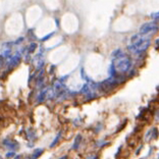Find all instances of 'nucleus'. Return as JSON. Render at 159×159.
Wrapping results in <instances>:
<instances>
[{
  "mask_svg": "<svg viewBox=\"0 0 159 159\" xmlns=\"http://www.w3.org/2000/svg\"><path fill=\"white\" fill-rule=\"evenodd\" d=\"M132 67V61L130 57H128L124 54H120L117 57H115L111 64V71H112V77L115 76V74H122L126 73L131 69Z\"/></svg>",
  "mask_w": 159,
  "mask_h": 159,
  "instance_id": "f257e3e1",
  "label": "nucleus"
},
{
  "mask_svg": "<svg viewBox=\"0 0 159 159\" xmlns=\"http://www.w3.org/2000/svg\"><path fill=\"white\" fill-rule=\"evenodd\" d=\"M150 46V40L149 38H144L143 40L139 42L132 43L131 46H128V50L134 54H141V53L145 52L146 50Z\"/></svg>",
  "mask_w": 159,
  "mask_h": 159,
  "instance_id": "f03ea898",
  "label": "nucleus"
},
{
  "mask_svg": "<svg viewBox=\"0 0 159 159\" xmlns=\"http://www.w3.org/2000/svg\"><path fill=\"white\" fill-rule=\"evenodd\" d=\"M158 30V25L155 21H150V23H146L140 28V33L144 34V35H148L150 33L157 31Z\"/></svg>",
  "mask_w": 159,
  "mask_h": 159,
  "instance_id": "7ed1b4c3",
  "label": "nucleus"
},
{
  "mask_svg": "<svg viewBox=\"0 0 159 159\" xmlns=\"http://www.w3.org/2000/svg\"><path fill=\"white\" fill-rule=\"evenodd\" d=\"M19 60H21V58H19V54L14 55V56L12 57L11 59L9 60V62H8V65H9V69H12V67H15V65H17V64L19 62Z\"/></svg>",
  "mask_w": 159,
  "mask_h": 159,
  "instance_id": "20e7f679",
  "label": "nucleus"
},
{
  "mask_svg": "<svg viewBox=\"0 0 159 159\" xmlns=\"http://www.w3.org/2000/svg\"><path fill=\"white\" fill-rule=\"evenodd\" d=\"M81 139H82V137L80 135L78 136V137H77L76 138V141H75V145H74V149H77V148H78V146L80 145V141H81Z\"/></svg>",
  "mask_w": 159,
  "mask_h": 159,
  "instance_id": "39448f33",
  "label": "nucleus"
},
{
  "mask_svg": "<svg viewBox=\"0 0 159 159\" xmlns=\"http://www.w3.org/2000/svg\"><path fill=\"white\" fill-rule=\"evenodd\" d=\"M35 155H34V158H36V157H38L39 156V155H40L41 154V153H42V149H38V150H36V151H35Z\"/></svg>",
  "mask_w": 159,
  "mask_h": 159,
  "instance_id": "423d86ee",
  "label": "nucleus"
},
{
  "mask_svg": "<svg viewBox=\"0 0 159 159\" xmlns=\"http://www.w3.org/2000/svg\"><path fill=\"white\" fill-rule=\"evenodd\" d=\"M58 139H59V135L57 136L56 139H55V140L52 142V144H51V147H53V146H54V145H56V143H57V141H58Z\"/></svg>",
  "mask_w": 159,
  "mask_h": 159,
  "instance_id": "0eeeda50",
  "label": "nucleus"
},
{
  "mask_svg": "<svg viewBox=\"0 0 159 159\" xmlns=\"http://www.w3.org/2000/svg\"><path fill=\"white\" fill-rule=\"evenodd\" d=\"M151 17H153V19H159V12H157V13H154V14H152Z\"/></svg>",
  "mask_w": 159,
  "mask_h": 159,
  "instance_id": "6e6552de",
  "label": "nucleus"
}]
</instances>
